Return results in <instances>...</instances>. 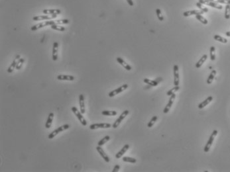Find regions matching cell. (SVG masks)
Returning a JSON list of instances; mask_svg holds the SVG:
<instances>
[{"label":"cell","mask_w":230,"mask_h":172,"mask_svg":"<svg viewBox=\"0 0 230 172\" xmlns=\"http://www.w3.org/2000/svg\"><path fill=\"white\" fill-rule=\"evenodd\" d=\"M69 127H70V125L68 124H64V125L61 126V127H58V128H57V129L54 130L53 132H52V133H51L49 134H48V139H53V138H54L56 136L58 135V134H59L60 133H61V132L64 131V130L68 129V128H69Z\"/></svg>","instance_id":"cell-1"},{"label":"cell","mask_w":230,"mask_h":172,"mask_svg":"<svg viewBox=\"0 0 230 172\" xmlns=\"http://www.w3.org/2000/svg\"><path fill=\"white\" fill-rule=\"evenodd\" d=\"M217 133H218V132H217V130H214L213 132H212V134H211L210 136V138H209L208 141L207 142V143H206L204 148V151L205 152H209V150H210V149L211 146H212V144H213L214 140L215 138H216V136H217Z\"/></svg>","instance_id":"cell-2"},{"label":"cell","mask_w":230,"mask_h":172,"mask_svg":"<svg viewBox=\"0 0 230 172\" xmlns=\"http://www.w3.org/2000/svg\"><path fill=\"white\" fill-rule=\"evenodd\" d=\"M72 111L73 113H74V114L76 115V117L78 118V119L79 120V121L81 123V124L83 126H86L87 125V121H86V119H84V117H83L82 113L81 112H80L78 111V109H77L76 107H72Z\"/></svg>","instance_id":"cell-3"},{"label":"cell","mask_w":230,"mask_h":172,"mask_svg":"<svg viewBox=\"0 0 230 172\" xmlns=\"http://www.w3.org/2000/svg\"><path fill=\"white\" fill-rule=\"evenodd\" d=\"M56 24L55 21H44V22H42V23H40L38 24L35 25L31 27V31H37V30L39 29V28H43L44 27L48 25H53Z\"/></svg>","instance_id":"cell-4"},{"label":"cell","mask_w":230,"mask_h":172,"mask_svg":"<svg viewBox=\"0 0 230 172\" xmlns=\"http://www.w3.org/2000/svg\"><path fill=\"white\" fill-rule=\"evenodd\" d=\"M129 111L128 110L124 111L122 113H121V115L119 116V118H118V119H117V120L115 121V122H114V124H113V125H112L113 128H117V127H119V124H121V122L123 121V120H124V119H125V117H126L127 116L128 114H129Z\"/></svg>","instance_id":"cell-5"},{"label":"cell","mask_w":230,"mask_h":172,"mask_svg":"<svg viewBox=\"0 0 230 172\" xmlns=\"http://www.w3.org/2000/svg\"><path fill=\"white\" fill-rule=\"evenodd\" d=\"M127 88H128V84L123 85H121V87H119V88L115 89V90H113L112 91L110 92V93L108 94V96H109V98H113V97L119 94V93L124 91H125V89H127Z\"/></svg>","instance_id":"cell-6"},{"label":"cell","mask_w":230,"mask_h":172,"mask_svg":"<svg viewBox=\"0 0 230 172\" xmlns=\"http://www.w3.org/2000/svg\"><path fill=\"white\" fill-rule=\"evenodd\" d=\"M199 2L203 5L210 6V7L216 8L217 9H222V8H223L222 5H219L216 3V2H211V1H209V0H199Z\"/></svg>","instance_id":"cell-7"},{"label":"cell","mask_w":230,"mask_h":172,"mask_svg":"<svg viewBox=\"0 0 230 172\" xmlns=\"http://www.w3.org/2000/svg\"><path fill=\"white\" fill-rule=\"evenodd\" d=\"M111 127V124L109 123H96L89 126L91 130H95L98 128H109Z\"/></svg>","instance_id":"cell-8"},{"label":"cell","mask_w":230,"mask_h":172,"mask_svg":"<svg viewBox=\"0 0 230 172\" xmlns=\"http://www.w3.org/2000/svg\"><path fill=\"white\" fill-rule=\"evenodd\" d=\"M174 73V85L175 86L178 85L180 83V76H179V71L178 65H175L173 68Z\"/></svg>","instance_id":"cell-9"},{"label":"cell","mask_w":230,"mask_h":172,"mask_svg":"<svg viewBox=\"0 0 230 172\" xmlns=\"http://www.w3.org/2000/svg\"><path fill=\"white\" fill-rule=\"evenodd\" d=\"M175 98H176V94H175V93H174V94H172V95L171 96V98H170V99H169V102H168V103L166 104V107H165V108L164 109V110H163L164 113L166 114V113H168V112L170 111L171 107H172V105H173V103H174V101H175Z\"/></svg>","instance_id":"cell-10"},{"label":"cell","mask_w":230,"mask_h":172,"mask_svg":"<svg viewBox=\"0 0 230 172\" xmlns=\"http://www.w3.org/2000/svg\"><path fill=\"white\" fill-rule=\"evenodd\" d=\"M96 150H97V151H98V152L99 154V155L101 156L102 158L103 159L105 160V162H107V163L109 162L110 159H109V156H108L106 154H105V152H104V150H103V148H102L100 146H98L96 147Z\"/></svg>","instance_id":"cell-11"},{"label":"cell","mask_w":230,"mask_h":172,"mask_svg":"<svg viewBox=\"0 0 230 172\" xmlns=\"http://www.w3.org/2000/svg\"><path fill=\"white\" fill-rule=\"evenodd\" d=\"M162 78H159V79H156L155 80H151V79H149L148 78H145L143 79V82H145V83L151 86H153V87H155V86H157L158 84L161 82H162Z\"/></svg>","instance_id":"cell-12"},{"label":"cell","mask_w":230,"mask_h":172,"mask_svg":"<svg viewBox=\"0 0 230 172\" xmlns=\"http://www.w3.org/2000/svg\"><path fill=\"white\" fill-rule=\"evenodd\" d=\"M79 104H80V112H81L82 114H84L86 112V108H85V103H84V95L80 94L79 95Z\"/></svg>","instance_id":"cell-13"},{"label":"cell","mask_w":230,"mask_h":172,"mask_svg":"<svg viewBox=\"0 0 230 172\" xmlns=\"http://www.w3.org/2000/svg\"><path fill=\"white\" fill-rule=\"evenodd\" d=\"M57 79L61 81H74V77L71 75L60 74L57 76Z\"/></svg>","instance_id":"cell-14"},{"label":"cell","mask_w":230,"mask_h":172,"mask_svg":"<svg viewBox=\"0 0 230 172\" xmlns=\"http://www.w3.org/2000/svg\"><path fill=\"white\" fill-rule=\"evenodd\" d=\"M204 13L201 10H191V11H187L183 13V15L184 17H189V16L193 15H202Z\"/></svg>","instance_id":"cell-15"},{"label":"cell","mask_w":230,"mask_h":172,"mask_svg":"<svg viewBox=\"0 0 230 172\" xmlns=\"http://www.w3.org/2000/svg\"><path fill=\"white\" fill-rule=\"evenodd\" d=\"M58 43L57 42H54L53 43V60L54 61H57L58 59Z\"/></svg>","instance_id":"cell-16"},{"label":"cell","mask_w":230,"mask_h":172,"mask_svg":"<svg viewBox=\"0 0 230 172\" xmlns=\"http://www.w3.org/2000/svg\"><path fill=\"white\" fill-rule=\"evenodd\" d=\"M129 148V144H125V145L121 148V150L117 153L116 155H115V158H116L117 159H119L120 158H121V157L124 155V154L127 151Z\"/></svg>","instance_id":"cell-17"},{"label":"cell","mask_w":230,"mask_h":172,"mask_svg":"<svg viewBox=\"0 0 230 172\" xmlns=\"http://www.w3.org/2000/svg\"><path fill=\"white\" fill-rule=\"evenodd\" d=\"M212 100H213V97H212V96H209L207 99H206L203 102L200 103V104L198 105V107L200 109H202L203 108H204L206 106H207L209 103H210Z\"/></svg>","instance_id":"cell-18"},{"label":"cell","mask_w":230,"mask_h":172,"mask_svg":"<svg viewBox=\"0 0 230 172\" xmlns=\"http://www.w3.org/2000/svg\"><path fill=\"white\" fill-rule=\"evenodd\" d=\"M116 60H117V61L118 63H119L120 65L124 67V68H125V70H127V71L131 70V66H129L127 63H126V62H125V61H124V60L122 59V58H120V57H117V58H116Z\"/></svg>","instance_id":"cell-19"},{"label":"cell","mask_w":230,"mask_h":172,"mask_svg":"<svg viewBox=\"0 0 230 172\" xmlns=\"http://www.w3.org/2000/svg\"><path fill=\"white\" fill-rule=\"evenodd\" d=\"M20 55H17V56L15 57V58L14 59V60L13 61V62L12 63V64L10 65V66L9 67L8 69H7V72L8 73H12V72L13 71L15 68H16V65H17V63L18 62L19 60L20 59Z\"/></svg>","instance_id":"cell-20"},{"label":"cell","mask_w":230,"mask_h":172,"mask_svg":"<svg viewBox=\"0 0 230 172\" xmlns=\"http://www.w3.org/2000/svg\"><path fill=\"white\" fill-rule=\"evenodd\" d=\"M53 119H54V113H50L49 114H48V119H47V122H46V124H45L46 128H49L50 127H51Z\"/></svg>","instance_id":"cell-21"},{"label":"cell","mask_w":230,"mask_h":172,"mask_svg":"<svg viewBox=\"0 0 230 172\" xmlns=\"http://www.w3.org/2000/svg\"><path fill=\"white\" fill-rule=\"evenodd\" d=\"M43 13H44L45 15H53V14H60L61 13L60 10V9H44L43 11Z\"/></svg>","instance_id":"cell-22"},{"label":"cell","mask_w":230,"mask_h":172,"mask_svg":"<svg viewBox=\"0 0 230 172\" xmlns=\"http://www.w3.org/2000/svg\"><path fill=\"white\" fill-rule=\"evenodd\" d=\"M51 19H52L51 16H48L47 15H45L35 16V17H33V20L35 21H43V20H50Z\"/></svg>","instance_id":"cell-23"},{"label":"cell","mask_w":230,"mask_h":172,"mask_svg":"<svg viewBox=\"0 0 230 172\" xmlns=\"http://www.w3.org/2000/svg\"><path fill=\"white\" fill-rule=\"evenodd\" d=\"M207 54H204L202 56V58L200 59L199 60L198 62L196 64V68H200L202 65H203V64L206 62V60H207Z\"/></svg>","instance_id":"cell-24"},{"label":"cell","mask_w":230,"mask_h":172,"mask_svg":"<svg viewBox=\"0 0 230 172\" xmlns=\"http://www.w3.org/2000/svg\"><path fill=\"white\" fill-rule=\"evenodd\" d=\"M216 73H217V72H216V70H212V72L210 73V76H209L208 78H207V84L210 85L212 83V82H213Z\"/></svg>","instance_id":"cell-25"},{"label":"cell","mask_w":230,"mask_h":172,"mask_svg":"<svg viewBox=\"0 0 230 172\" xmlns=\"http://www.w3.org/2000/svg\"><path fill=\"white\" fill-rule=\"evenodd\" d=\"M109 140H110V136H104L102 139L100 140L98 142V146H102L105 144L106 142H108Z\"/></svg>","instance_id":"cell-26"},{"label":"cell","mask_w":230,"mask_h":172,"mask_svg":"<svg viewBox=\"0 0 230 172\" xmlns=\"http://www.w3.org/2000/svg\"><path fill=\"white\" fill-rule=\"evenodd\" d=\"M102 114L105 116H115L117 113L115 111H103Z\"/></svg>","instance_id":"cell-27"},{"label":"cell","mask_w":230,"mask_h":172,"mask_svg":"<svg viewBox=\"0 0 230 172\" xmlns=\"http://www.w3.org/2000/svg\"><path fill=\"white\" fill-rule=\"evenodd\" d=\"M214 38L216 41H219V42H222V43H224V44H226V43H227V40L226 39V38H223V37H221V36H220V35H214Z\"/></svg>","instance_id":"cell-28"},{"label":"cell","mask_w":230,"mask_h":172,"mask_svg":"<svg viewBox=\"0 0 230 172\" xmlns=\"http://www.w3.org/2000/svg\"><path fill=\"white\" fill-rule=\"evenodd\" d=\"M196 18L199 21H200L201 23H203L204 25H207V23H208V21L206 19L205 17H204L202 15H196Z\"/></svg>","instance_id":"cell-29"},{"label":"cell","mask_w":230,"mask_h":172,"mask_svg":"<svg viewBox=\"0 0 230 172\" xmlns=\"http://www.w3.org/2000/svg\"><path fill=\"white\" fill-rule=\"evenodd\" d=\"M51 28H53V29L55 30V31H60V32H62V31H64L66 29L64 27H62V26H60V25H57V24H54L53 25L51 26Z\"/></svg>","instance_id":"cell-30"},{"label":"cell","mask_w":230,"mask_h":172,"mask_svg":"<svg viewBox=\"0 0 230 172\" xmlns=\"http://www.w3.org/2000/svg\"><path fill=\"white\" fill-rule=\"evenodd\" d=\"M179 89H180V87H179V85L175 86V87H174L173 88L170 89V90L166 93V95H167L168 96H171L172 94H174V93H175L176 92H177Z\"/></svg>","instance_id":"cell-31"},{"label":"cell","mask_w":230,"mask_h":172,"mask_svg":"<svg viewBox=\"0 0 230 172\" xmlns=\"http://www.w3.org/2000/svg\"><path fill=\"white\" fill-rule=\"evenodd\" d=\"M123 161L125 162H129V163H132V164H135V163H136L137 159L133 158H131V157L125 156L123 158Z\"/></svg>","instance_id":"cell-32"},{"label":"cell","mask_w":230,"mask_h":172,"mask_svg":"<svg viewBox=\"0 0 230 172\" xmlns=\"http://www.w3.org/2000/svg\"><path fill=\"white\" fill-rule=\"evenodd\" d=\"M210 59L211 60L214 61L216 59V48L214 47H210Z\"/></svg>","instance_id":"cell-33"},{"label":"cell","mask_w":230,"mask_h":172,"mask_svg":"<svg viewBox=\"0 0 230 172\" xmlns=\"http://www.w3.org/2000/svg\"><path fill=\"white\" fill-rule=\"evenodd\" d=\"M157 119H158L157 116H154V117H153L152 119H151V121H149V123H148L147 127H149V128H151V127H152L155 124V123H156V121H157Z\"/></svg>","instance_id":"cell-34"},{"label":"cell","mask_w":230,"mask_h":172,"mask_svg":"<svg viewBox=\"0 0 230 172\" xmlns=\"http://www.w3.org/2000/svg\"><path fill=\"white\" fill-rule=\"evenodd\" d=\"M196 6L200 9V10L202 11L204 13H207V12H208V9H207V7H204V6L203 5V4L200 3V2H198V3H196Z\"/></svg>","instance_id":"cell-35"},{"label":"cell","mask_w":230,"mask_h":172,"mask_svg":"<svg viewBox=\"0 0 230 172\" xmlns=\"http://www.w3.org/2000/svg\"><path fill=\"white\" fill-rule=\"evenodd\" d=\"M225 18L229 19L230 18V5H227L226 6V11H225Z\"/></svg>","instance_id":"cell-36"},{"label":"cell","mask_w":230,"mask_h":172,"mask_svg":"<svg viewBox=\"0 0 230 172\" xmlns=\"http://www.w3.org/2000/svg\"><path fill=\"white\" fill-rule=\"evenodd\" d=\"M25 62L24 58H20L18 60L17 63V65H16V69L17 70H20L21 68V67L23 66V64Z\"/></svg>","instance_id":"cell-37"},{"label":"cell","mask_w":230,"mask_h":172,"mask_svg":"<svg viewBox=\"0 0 230 172\" xmlns=\"http://www.w3.org/2000/svg\"><path fill=\"white\" fill-rule=\"evenodd\" d=\"M156 15H157L158 19L160 21H164V17L162 16V13H161V9H156Z\"/></svg>","instance_id":"cell-38"},{"label":"cell","mask_w":230,"mask_h":172,"mask_svg":"<svg viewBox=\"0 0 230 172\" xmlns=\"http://www.w3.org/2000/svg\"><path fill=\"white\" fill-rule=\"evenodd\" d=\"M209 1L216 2V3H222V4L230 5V0H209Z\"/></svg>","instance_id":"cell-39"},{"label":"cell","mask_w":230,"mask_h":172,"mask_svg":"<svg viewBox=\"0 0 230 172\" xmlns=\"http://www.w3.org/2000/svg\"><path fill=\"white\" fill-rule=\"evenodd\" d=\"M69 23V21L68 19H59L55 21V23L57 25H62V24H68Z\"/></svg>","instance_id":"cell-40"},{"label":"cell","mask_w":230,"mask_h":172,"mask_svg":"<svg viewBox=\"0 0 230 172\" xmlns=\"http://www.w3.org/2000/svg\"><path fill=\"white\" fill-rule=\"evenodd\" d=\"M119 169H120V166H119V165H115V167H114V169H113V170H112V172H117V171H119Z\"/></svg>","instance_id":"cell-41"},{"label":"cell","mask_w":230,"mask_h":172,"mask_svg":"<svg viewBox=\"0 0 230 172\" xmlns=\"http://www.w3.org/2000/svg\"><path fill=\"white\" fill-rule=\"evenodd\" d=\"M126 1L129 5L131 6V7H132V6H133V2L132 0H126Z\"/></svg>","instance_id":"cell-42"},{"label":"cell","mask_w":230,"mask_h":172,"mask_svg":"<svg viewBox=\"0 0 230 172\" xmlns=\"http://www.w3.org/2000/svg\"><path fill=\"white\" fill-rule=\"evenodd\" d=\"M226 36H227V37H230V31H228V32H226Z\"/></svg>","instance_id":"cell-43"}]
</instances>
